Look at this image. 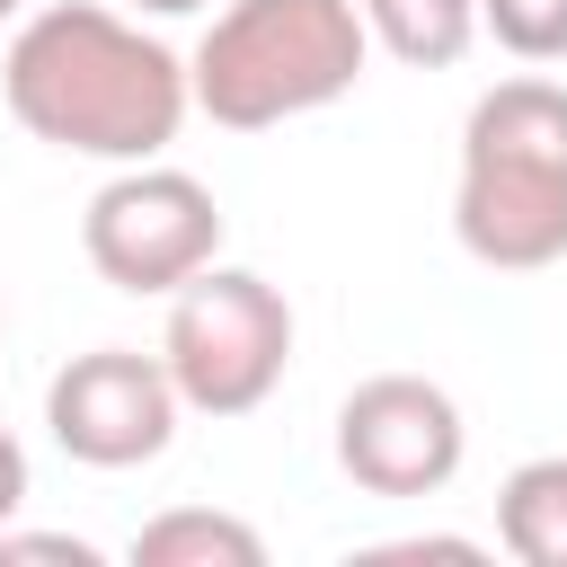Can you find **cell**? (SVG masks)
I'll return each mask as SVG.
<instances>
[{
  "instance_id": "obj_1",
  "label": "cell",
  "mask_w": 567,
  "mask_h": 567,
  "mask_svg": "<svg viewBox=\"0 0 567 567\" xmlns=\"http://www.w3.org/2000/svg\"><path fill=\"white\" fill-rule=\"evenodd\" d=\"M0 97L35 142L80 151V159H115V168L159 159L195 106L186 62L97 0L35 9L0 53Z\"/></svg>"
},
{
  "instance_id": "obj_2",
  "label": "cell",
  "mask_w": 567,
  "mask_h": 567,
  "mask_svg": "<svg viewBox=\"0 0 567 567\" xmlns=\"http://www.w3.org/2000/svg\"><path fill=\"white\" fill-rule=\"evenodd\" d=\"M452 230L496 275H540L567 257V89L496 80L461 124Z\"/></svg>"
},
{
  "instance_id": "obj_3",
  "label": "cell",
  "mask_w": 567,
  "mask_h": 567,
  "mask_svg": "<svg viewBox=\"0 0 567 567\" xmlns=\"http://www.w3.org/2000/svg\"><path fill=\"white\" fill-rule=\"evenodd\" d=\"M363 53L372 35L354 0H230L186 62V97L221 133H266L337 106L363 80Z\"/></svg>"
},
{
  "instance_id": "obj_4",
  "label": "cell",
  "mask_w": 567,
  "mask_h": 567,
  "mask_svg": "<svg viewBox=\"0 0 567 567\" xmlns=\"http://www.w3.org/2000/svg\"><path fill=\"white\" fill-rule=\"evenodd\" d=\"M159 363L177 381V408L195 416H248L275 399L292 363V301L248 266H204L168 292Z\"/></svg>"
},
{
  "instance_id": "obj_5",
  "label": "cell",
  "mask_w": 567,
  "mask_h": 567,
  "mask_svg": "<svg viewBox=\"0 0 567 567\" xmlns=\"http://www.w3.org/2000/svg\"><path fill=\"white\" fill-rule=\"evenodd\" d=\"M80 248H89V266H97L115 292H177L186 275L213 266V248H221V204H213L204 177L159 168V159H133V168H115V177L89 195Z\"/></svg>"
},
{
  "instance_id": "obj_6",
  "label": "cell",
  "mask_w": 567,
  "mask_h": 567,
  "mask_svg": "<svg viewBox=\"0 0 567 567\" xmlns=\"http://www.w3.org/2000/svg\"><path fill=\"white\" fill-rule=\"evenodd\" d=\"M470 425L443 381L425 372H372L337 408V470L363 496H443L461 478Z\"/></svg>"
},
{
  "instance_id": "obj_7",
  "label": "cell",
  "mask_w": 567,
  "mask_h": 567,
  "mask_svg": "<svg viewBox=\"0 0 567 567\" xmlns=\"http://www.w3.org/2000/svg\"><path fill=\"white\" fill-rule=\"evenodd\" d=\"M44 425L80 470H142L177 434V381H168L159 354L97 346V354H71L44 381Z\"/></svg>"
},
{
  "instance_id": "obj_8",
  "label": "cell",
  "mask_w": 567,
  "mask_h": 567,
  "mask_svg": "<svg viewBox=\"0 0 567 567\" xmlns=\"http://www.w3.org/2000/svg\"><path fill=\"white\" fill-rule=\"evenodd\" d=\"M496 540L523 567H567V452H540V461L505 470V487H496Z\"/></svg>"
},
{
  "instance_id": "obj_9",
  "label": "cell",
  "mask_w": 567,
  "mask_h": 567,
  "mask_svg": "<svg viewBox=\"0 0 567 567\" xmlns=\"http://www.w3.org/2000/svg\"><path fill=\"white\" fill-rule=\"evenodd\" d=\"M257 558H266V540L213 505H168L133 532V567H257Z\"/></svg>"
},
{
  "instance_id": "obj_10",
  "label": "cell",
  "mask_w": 567,
  "mask_h": 567,
  "mask_svg": "<svg viewBox=\"0 0 567 567\" xmlns=\"http://www.w3.org/2000/svg\"><path fill=\"white\" fill-rule=\"evenodd\" d=\"M363 35H381L408 71H452L478 35V0H354Z\"/></svg>"
},
{
  "instance_id": "obj_11",
  "label": "cell",
  "mask_w": 567,
  "mask_h": 567,
  "mask_svg": "<svg viewBox=\"0 0 567 567\" xmlns=\"http://www.w3.org/2000/svg\"><path fill=\"white\" fill-rule=\"evenodd\" d=\"M478 27L514 62H567V0H478Z\"/></svg>"
},
{
  "instance_id": "obj_12",
  "label": "cell",
  "mask_w": 567,
  "mask_h": 567,
  "mask_svg": "<svg viewBox=\"0 0 567 567\" xmlns=\"http://www.w3.org/2000/svg\"><path fill=\"white\" fill-rule=\"evenodd\" d=\"M0 558H71V567H89L97 549L71 540V532H9V523H0Z\"/></svg>"
},
{
  "instance_id": "obj_13",
  "label": "cell",
  "mask_w": 567,
  "mask_h": 567,
  "mask_svg": "<svg viewBox=\"0 0 567 567\" xmlns=\"http://www.w3.org/2000/svg\"><path fill=\"white\" fill-rule=\"evenodd\" d=\"M363 558H478V540H452V532H425V540H381Z\"/></svg>"
},
{
  "instance_id": "obj_14",
  "label": "cell",
  "mask_w": 567,
  "mask_h": 567,
  "mask_svg": "<svg viewBox=\"0 0 567 567\" xmlns=\"http://www.w3.org/2000/svg\"><path fill=\"white\" fill-rule=\"evenodd\" d=\"M27 505V452H18V434L0 425V523Z\"/></svg>"
},
{
  "instance_id": "obj_15",
  "label": "cell",
  "mask_w": 567,
  "mask_h": 567,
  "mask_svg": "<svg viewBox=\"0 0 567 567\" xmlns=\"http://www.w3.org/2000/svg\"><path fill=\"white\" fill-rule=\"evenodd\" d=\"M133 9H151V18H186V9H213V0H133Z\"/></svg>"
},
{
  "instance_id": "obj_16",
  "label": "cell",
  "mask_w": 567,
  "mask_h": 567,
  "mask_svg": "<svg viewBox=\"0 0 567 567\" xmlns=\"http://www.w3.org/2000/svg\"><path fill=\"white\" fill-rule=\"evenodd\" d=\"M18 9H27V0H0V18H18Z\"/></svg>"
}]
</instances>
